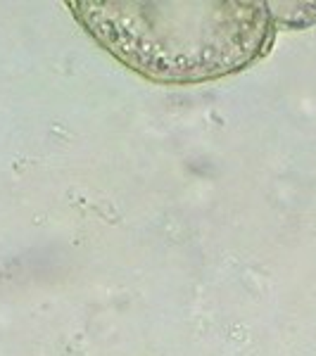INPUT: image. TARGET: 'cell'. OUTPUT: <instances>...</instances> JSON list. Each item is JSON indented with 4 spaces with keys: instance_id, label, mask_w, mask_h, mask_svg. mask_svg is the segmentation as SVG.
Returning <instances> with one entry per match:
<instances>
[{
    "instance_id": "cell-1",
    "label": "cell",
    "mask_w": 316,
    "mask_h": 356,
    "mask_svg": "<svg viewBox=\"0 0 316 356\" xmlns=\"http://www.w3.org/2000/svg\"><path fill=\"white\" fill-rule=\"evenodd\" d=\"M67 8L107 55L159 86L245 72L271 53L278 33L260 0H69Z\"/></svg>"
}]
</instances>
